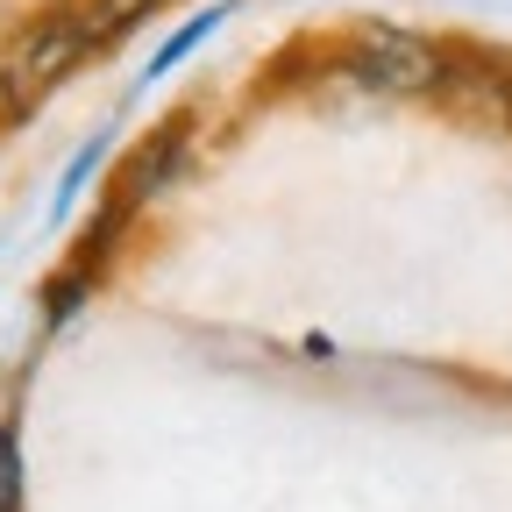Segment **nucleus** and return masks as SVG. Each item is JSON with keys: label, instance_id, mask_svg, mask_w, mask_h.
<instances>
[{"label": "nucleus", "instance_id": "obj_1", "mask_svg": "<svg viewBox=\"0 0 512 512\" xmlns=\"http://www.w3.org/2000/svg\"><path fill=\"white\" fill-rule=\"evenodd\" d=\"M93 50H107L93 0H43L36 15H22L0 36V121H29Z\"/></svg>", "mask_w": 512, "mask_h": 512}, {"label": "nucleus", "instance_id": "obj_2", "mask_svg": "<svg viewBox=\"0 0 512 512\" xmlns=\"http://www.w3.org/2000/svg\"><path fill=\"white\" fill-rule=\"evenodd\" d=\"M335 64H342L349 86H363L377 100H434L441 79H448V36L363 15L335 36Z\"/></svg>", "mask_w": 512, "mask_h": 512}, {"label": "nucleus", "instance_id": "obj_3", "mask_svg": "<svg viewBox=\"0 0 512 512\" xmlns=\"http://www.w3.org/2000/svg\"><path fill=\"white\" fill-rule=\"evenodd\" d=\"M448 121L477 136H512V50H484L470 36H448V79L434 93Z\"/></svg>", "mask_w": 512, "mask_h": 512}, {"label": "nucleus", "instance_id": "obj_4", "mask_svg": "<svg viewBox=\"0 0 512 512\" xmlns=\"http://www.w3.org/2000/svg\"><path fill=\"white\" fill-rule=\"evenodd\" d=\"M185 150H192V114H171L164 128H150V136L121 157V178H114V200L121 207H143L157 200V192L185 171Z\"/></svg>", "mask_w": 512, "mask_h": 512}, {"label": "nucleus", "instance_id": "obj_5", "mask_svg": "<svg viewBox=\"0 0 512 512\" xmlns=\"http://www.w3.org/2000/svg\"><path fill=\"white\" fill-rule=\"evenodd\" d=\"M228 15H235V8H228V0H214V8H200V15H192V22H178V29L164 36V50L150 57V72H143V86H157V79H171V72H178V64H185L192 50H200V43H214V36L228 29Z\"/></svg>", "mask_w": 512, "mask_h": 512}, {"label": "nucleus", "instance_id": "obj_6", "mask_svg": "<svg viewBox=\"0 0 512 512\" xmlns=\"http://www.w3.org/2000/svg\"><path fill=\"white\" fill-rule=\"evenodd\" d=\"M150 8H164V0H93V15H100V29H107V43L114 36H128Z\"/></svg>", "mask_w": 512, "mask_h": 512}, {"label": "nucleus", "instance_id": "obj_7", "mask_svg": "<svg viewBox=\"0 0 512 512\" xmlns=\"http://www.w3.org/2000/svg\"><path fill=\"white\" fill-rule=\"evenodd\" d=\"M100 150H107V143H86V150H79V164H72V171H64V185H57V214H64V207H72V200H79V185L93 178V157H100Z\"/></svg>", "mask_w": 512, "mask_h": 512}]
</instances>
